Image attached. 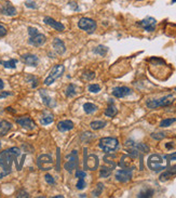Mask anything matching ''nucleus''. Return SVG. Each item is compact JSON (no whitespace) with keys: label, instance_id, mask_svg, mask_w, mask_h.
<instances>
[{"label":"nucleus","instance_id":"54","mask_svg":"<svg viewBox=\"0 0 176 198\" xmlns=\"http://www.w3.org/2000/svg\"><path fill=\"white\" fill-rule=\"evenodd\" d=\"M7 111H12V113H15V111H14V109H12V107H7Z\"/></svg>","mask_w":176,"mask_h":198},{"label":"nucleus","instance_id":"30","mask_svg":"<svg viewBox=\"0 0 176 198\" xmlns=\"http://www.w3.org/2000/svg\"><path fill=\"white\" fill-rule=\"evenodd\" d=\"M107 125L106 121H103V120H95V121H92L90 124L92 130H101V129L105 128Z\"/></svg>","mask_w":176,"mask_h":198},{"label":"nucleus","instance_id":"6","mask_svg":"<svg viewBox=\"0 0 176 198\" xmlns=\"http://www.w3.org/2000/svg\"><path fill=\"white\" fill-rule=\"evenodd\" d=\"M64 72H65V66L63 64L54 65V66L52 67V70H50L49 76L45 79V82H43V84H45V86H51L55 80L58 79L60 77L63 76Z\"/></svg>","mask_w":176,"mask_h":198},{"label":"nucleus","instance_id":"3","mask_svg":"<svg viewBox=\"0 0 176 198\" xmlns=\"http://www.w3.org/2000/svg\"><path fill=\"white\" fill-rule=\"evenodd\" d=\"M98 147L103 152H105V153L110 154L112 152H116L117 149L119 148V141H118V139L111 138V136L103 138V139L99 140Z\"/></svg>","mask_w":176,"mask_h":198},{"label":"nucleus","instance_id":"59","mask_svg":"<svg viewBox=\"0 0 176 198\" xmlns=\"http://www.w3.org/2000/svg\"><path fill=\"white\" fill-rule=\"evenodd\" d=\"M0 148H1V143H0Z\"/></svg>","mask_w":176,"mask_h":198},{"label":"nucleus","instance_id":"8","mask_svg":"<svg viewBox=\"0 0 176 198\" xmlns=\"http://www.w3.org/2000/svg\"><path fill=\"white\" fill-rule=\"evenodd\" d=\"M66 159L67 160L64 165V168L68 172H72L75 169H78V166H79V157H78L77 151H72L70 154H68L66 156Z\"/></svg>","mask_w":176,"mask_h":198},{"label":"nucleus","instance_id":"5","mask_svg":"<svg viewBox=\"0 0 176 198\" xmlns=\"http://www.w3.org/2000/svg\"><path fill=\"white\" fill-rule=\"evenodd\" d=\"M28 35H29L28 43L34 47H41L47 41V37L38 32V29L35 27H28Z\"/></svg>","mask_w":176,"mask_h":198},{"label":"nucleus","instance_id":"34","mask_svg":"<svg viewBox=\"0 0 176 198\" xmlns=\"http://www.w3.org/2000/svg\"><path fill=\"white\" fill-rule=\"evenodd\" d=\"M16 63H18V61L14 59H11L9 60V61H5V62H1V64L3 65V67L5 68H15L16 67Z\"/></svg>","mask_w":176,"mask_h":198},{"label":"nucleus","instance_id":"45","mask_svg":"<svg viewBox=\"0 0 176 198\" xmlns=\"http://www.w3.org/2000/svg\"><path fill=\"white\" fill-rule=\"evenodd\" d=\"M87 176V172L83 170H76V178L78 179H85Z\"/></svg>","mask_w":176,"mask_h":198},{"label":"nucleus","instance_id":"42","mask_svg":"<svg viewBox=\"0 0 176 198\" xmlns=\"http://www.w3.org/2000/svg\"><path fill=\"white\" fill-rule=\"evenodd\" d=\"M151 138L154 140L160 141V140L165 138V133H163V132H156V133H151Z\"/></svg>","mask_w":176,"mask_h":198},{"label":"nucleus","instance_id":"24","mask_svg":"<svg viewBox=\"0 0 176 198\" xmlns=\"http://www.w3.org/2000/svg\"><path fill=\"white\" fill-rule=\"evenodd\" d=\"M166 168H169L170 171L176 173V154H172L170 156H166Z\"/></svg>","mask_w":176,"mask_h":198},{"label":"nucleus","instance_id":"56","mask_svg":"<svg viewBox=\"0 0 176 198\" xmlns=\"http://www.w3.org/2000/svg\"><path fill=\"white\" fill-rule=\"evenodd\" d=\"M79 197H87V195H85V194H80Z\"/></svg>","mask_w":176,"mask_h":198},{"label":"nucleus","instance_id":"31","mask_svg":"<svg viewBox=\"0 0 176 198\" xmlns=\"http://www.w3.org/2000/svg\"><path fill=\"white\" fill-rule=\"evenodd\" d=\"M111 171H112V169L110 168V167L102 166L101 169H99V176H101V178H104V179L108 178V176L111 174Z\"/></svg>","mask_w":176,"mask_h":198},{"label":"nucleus","instance_id":"46","mask_svg":"<svg viewBox=\"0 0 176 198\" xmlns=\"http://www.w3.org/2000/svg\"><path fill=\"white\" fill-rule=\"evenodd\" d=\"M25 5L27 8H29V9H37L38 8L37 3L34 2V1H30V0L29 1H26V2H25Z\"/></svg>","mask_w":176,"mask_h":198},{"label":"nucleus","instance_id":"26","mask_svg":"<svg viewBox=\"0 0 176 198\" xmlns=\"http://www.w3.org/2000/svg\"><path fill=\"white\" fill-rule=\"evenodd\" d=\"M53 121H54V117H53V115L50 114V113H47V111H45V114H43V116H41V118H40V124L43 125V126H47V125H49V124H52Z\"/></svg>","mask_w":176,"mask_h":198},{"label":"nucleus","instance_id":"41","mask_svg":"<svg viewBox=\"0 0 176 198\" xmlns=\"http://www.w3.org/2000/svg\"><path fill=\"white\" fill-rule=\"evenodd\" d=\"M76 187L77 189H83V188L87 187V183H85V179H78V182L76 184Z\"/></svg>","mask_w":176,"mask_h":198},{"label":"nucleus","instance_id":"4","mask_svg":"<svg viewBox=\"0 0 176 198\" xmlns=\"http://www.w3.org/2000/svg\"><path fill=\"white\" fill-rule=\"evenodd\" d=\"M175 101V97L173 94H169L165 97H161V99H154V100H148L146 102V106L150 109H156L158 107H165L171 105L173 102Z\"/></svg>","mask_w":176,"mask_h":198},{"label":"nucleus","instance_id":"37","mask_svg":"<svg viewBox=\"0 0 176 198\" xmlns=\"http://www.w3.org/2000/svg\"><path fill=\"white\" fill-rule=\"evenodd\" d=\"M82 77H83L85 80H92L95 78V73L92 72V70H85L83 74H82Z\"/></svg>","mask_w":176,"mask_h":198},{"label":"nucleus","instance_id":"36","mask_svg":"<svg viewBox=\"0 0 176 198\" xmlns=\"http://www.w3.org/2000/svg\"><path fill=\"white\" fill-rule=\"evenodd\" d=\"M103 188H104L103 183H98L96 185V188L92 192V196H93V197H99V196H101V194H102V192H103Z\"/></svg>","mask_w":176,"mask_h":198},{"label":"nucleus","instance_id":"47","mask_svg":"<svg viewBox=\"0 0 176 198\" xmlns=\"http://www.w3.org/2000/svg\"><path fill=\"white\" fill-rule=\"evenodd\" d=\"M7 32H8L7 28H5V26H3V25L0 24V38L5 37V36L7 35Z\"/></svg>","mask_w":176,"mask_h":198},{"label":"nucleus","instance_id":"29","mask_svg":"<svg viewBox=\"0 0 176 198\" xmlns=\"http://www.w3.org/2000/svg\"><path fill=\"white\" fill-rule=\"evenodd\" d=\"M93 52H94L95 54L99 55V56H105V55L107 54V52H108V48H107L106 46L99 45V46H97L96 48L93 49Z\"/></svg>","mask_w":176,"mask_h":198},{"label":"nucleus","instance_id":"15","mask_svg":"<svg viewBox=\"0 0 176 198\" xmlns=\"http://www.w3.org/2000/svg\"><path fill=\"white\" fill-rule=\"evenodd\" d=\"M125 147L128 148H135L139 152V153H147L149 152V147L144 143H136V142L132 141V140H128L125 142Z\"/></svg>","mask_w":176,"mask_h":198},{"label":"nucleus","instance_id":"2","mask_svg":"<svg viewBox=\"0 0 176 198\" xmlns=\"http://www.w3.org/2000/svg\"><path fill=\"white\" fill-rule=\"evenodd\" d=\"M147 166L150 170L154 172H160L166 169V156H162L159 154H152L148 157Z\"/></svg>","mask_w":176,"mask_h":198},{"label":"nucleus","instance_id":"50","mask_svg":"<svg viewBox=\"0 0 176 198\" xmlns=\"http://www.w3.org/2000/svg\"><path fill=\"white\" fill-rule=\"evenodd\" d=\"M69 5H70V7H71L72 10H76V11L79 10V8H78V5H77V3H76V2H70V3H69Z\"/></svg>","mask_w":176,"mask_h":198},{"label":"nucleus","instance_id":"32","mask_svg":"<svg viewBox=\"0 0 176 198\" xmlns=\"http://www.w3.org/2000/svg\"><path fill=\"white\" fill-rule=\"evenodd\" d=\"M154 194V191L152 188H145L143 189L141 192H139L137 197L138 198H149V197H152Z\"/></svg>","mask_w":176,"mask_h":198},{"label":"nucleus","instance_id":"14","mask_svg":"<svg viewBox=\"0 0 176 198\" xmlns=\"http://www.w3.org/2000/svg\"><path fill=\"white\" fill-rule=\"evenodd\" d=\"M132 92H133L132 89H130L128 87H116L112 89L111 93L117 99H122V97H125L128 95H131Z\"/></svg>","mask_w":176,"mask_h":198},{"label":"nucleus","instance_id":"51","mask_svg":"<svg viewBox=\"0 0 176 198\" xmlns=\"http://www.w3.org/2000/svg\"><path fill=\"white\" fill-rule=\"evenodd\" d=\"M174 142H169V143H166L165 144V147L168 149H172L174 147V146H175V144H173Z\"/></svg>","mask_w":176,"mask_h":198},{"label":"nucleus","instance_id":"22","mask_svg":"<svg viewBox=\"0 0 176 198\" xmlns=\"http://www.w3.org/2000/svg\"><path fill=\"white\" fill-rule=\"evenodd\" d=\"M104 114H105V116L110 117V118H112V117H115L118 114V109L115 106V102L112 99H109V101H108V107L106 108Z\"/></svg>","mask_w":176,"mask_h":198},{"label":"nucleus","instance_id":"27","mask_svg":"<svg viewBox=\"0 0 176 198\" xmlns=\"http://www.w3.org/2000/svg\"><path fill=\"white\" fill-rule=\"evenodd\" d=\"M97 109H98V107H97L95 104H93V103L88 102V103H85V104H83V111H85V113L88 115L94 114Z\"/></svg>","mask_w":176,"mask_h":198},{"label":"nucleus","instance_id":"28","mask_svg":"<svg viewBox=\"0 0 176 198\" xmlns=\"http://www.w3.org/2000/svg\"><path fill=\"white\" fill-rule=\"evenodd\" d=\"M77 87L75 86L74 84H68V87L66 88V90H65V95H66L67 97H75L76 94H77Z\"/></svg>","mask_w":176,"mask_h":198},{"label":"nucleus","instance_id":"9","mask_svg":"<svg viewBox=\"0 0 176 198\" xmlns=\"http://www.w3.org/2000/svg\"><path fill=\"white\" fill-rule=\"evenodd\" d=\"M37 166L40 170H43V171L51 170V169L53 168L52 156H51V155H48V154H42V155L38 156Z\"/></svg>","mask_w":176,"mask_h":198},{"label":"nucleus","instance_id":"57","mask_svg":"<svg viewBox=\"0 0 176 198\" xmlns=\"http://www.w3.org/2000/svg\"><path fill=\"white\" fill-rule=\"evenodd\" d=\"M176 2V0H172V3H175Z\"/></svg>","mask_w":176,"mask_h":198},{"label":"nucleus","instance_id":"7","mask_svg":"<svg viewBox=\"0 0 176 198\" xmlns=\"http://www.w3.org/2000/svg\"><path fill=\"white\" fill-rule=\"evenodd\" d=\"M78 27L88 34H93L96 30L97 24L94 20L90 18H81L78 22Z\"/></svg>","mask_w":176,"mask_h":198},{"label":"nucleus","instance_id":"13","mask_svg":"<svg viewBox=\"0 0 176 198\" xmlns=\"http://www.w3.org/2000/svg\"><path fill=\"white\" fill-rule=\"evenodd\" d=\"M16 122L20 125L22 128L26 129V130H34L36 128V124L35 121L32 120V118L27 116H24V117H20V118L16 119Z\"/></svg>","mask_w":176,"mask_h":198},{"label":"nucleus","instance_id":"38","mask_svg":"<svg viewBox=\"0 0 176 198\" xmlns=\"http://www.w3.org/2000/svg\"><path fill=\"white\" fill-rule=\"evenodd\" d=\"M88 90H89L91 93H98V92L101 91V86H99V84H89Z\"/></svg>","mask_w":176,"mask_h":198},{"label":"nucleus","instance_id":"35","mask_svg":"<svg viewBox=\"0 0 176 198\" xmlns=\"http://www.w3.org/2000/svg\"><path fill=\"white\" fill-rule=\"evenodd\" d=\"M176 121V118H166L163 119L161 122H160V127L161 128H166V127H170L171 125H173Z\"/></svg>","mask_w":176,"mask_h":198},{"label":"nucleus","instance_id":"61","mask_svg":"<svg viewBox=\"0 0 176 198\" xmlns=\"http://www.w3.org/2000/svg\"><path fill=\"white\" fill-rule=\"evenodd\" d=\"M175 154H176V153H175Z\"/></svg>","mask_w":176,"mask_h":198},{"label":"nucleus","instance_id":"33","mask_svg":"<svg viewBox=\"0 0 176 198\" xmlns=\"http://www.w3.org/2000/svg\"><path fill=\"white\" fill-rule=\"evenodd\" d=\"M114 157H115V155H109V156L107 155V156L104 157L105 163H106V165H107L108 167H110V168H111L112 170H114V169L116 168V166H117V163L115 162L114 160H112V158H114Z\"/></svg>","mask_w":176,"mask_h":198},{"label":"nucleus","instance_id":"25","mask_svg":"<svg viewBox=\"0 0 176 198\" xmlns=\"http://www.w3.org/2000/svg\"><path fill=\"white\" fill-rule=\"evenodd\" d=\"M11 129H12L11 122H9L8 120H1L0 121V136H5V134L9 133Z\"/></svg>","mask_w":176,"mask_h":198},{"label":"nucleus","instance_id":"16","mask_svg":"<svg viewBox=\"0 0 176 198\" xmlns=\"http://www.w3.org/2000/svg\"><path fill=\"white\" fill-rule=\"evenodd\" d=\"M22 61L25 63L26 65L28 66H32V67H36L38 66L39 64V57L35 54H30V53H27V54H23L21 56Z\"/></svg>","mask_w":176,"mask_h":198},{"label":"nucleus","instance_id":"60","mask_svg":"<svg viewBox=\"0 0 176 198\" xmlns=\"http://www.w3.org/2000/svg\"><path fill=\"white\" fill-rule=\"evenodd\" d=\"M0 114H1V111H0Z\"/></svg>","mask_w":176,"mask_h":198},{"label":"nucleus","instance_id":"1","mask_svg":"<svg viewBox=\"0 0 176 198\" xmlns=\"http://www.w3.org/2000/svg\"><path fill=\"white\" fill-rule=\"evenodd\" d=\"M21 155L18 147H11L0 154V179L9 176L12 171V162Z\"/></svg>","mask_w":176,"mask_h":198},{"label":"nucleus","instance_id":"40","mask_svg":"<svg viewBox=\"0 0 176 198\" xmlns=\"http://www.w3.org/2000/svg\"><path fill=\"white\" fill-rule=\"evenodd\" d=\"M83 135H82V140H83V142H87V143H89L91 140L94 139V135H93V133H91V132H85V133H82Z\"/></svg>","mask_w":176,"mask_h":198},{"label":"nucleus","instance_id":"52","mask_svg":"<svg viewBox=\"0 0 176 198\" xmlns=\"http://www.w3.org/2000/svg\"><path fill=\"white\" fill-rule=\"evenodd\" d=\"M57 155H58V159H57V165H56V170H60V148H57Z\"/></svg>","mask_w":176,"mask_h":198},{"label":"nucleus","instance_id":"10","mask_svg":"<svg viewBox=\"0 0 176 198\" xmlns=\"http://www.w3.org/2000/svg\"><path fill=\"white\" fill-rule=\"evenodd\" d=\"M85 168L88 169L90 171H94L96 169H98L99 167V160H98V157L94 154H90L88 155L87 154V149H85Z\"/></svg>","mask_w":176,"mask_h":198},{"label":"nucleus","instance_id":"21","mask_svg":"<svg viewBox=\"0 0 176 198\" xmlns=\"http://www.w3.org/2000/svg\"><path fill=\"white\" fill-rule=\"evenodd\" d=\"M74 127H75L74 122H72L71 120H68V119H66V120H62V121H60L58 124H57V129H58L61 132L70 131V130L74 129Z\"/></svg>","mask_w":176,"mask_h":198},{"label":"nucleus","instance_id":"12","mask_svg":"<svg viewBox=\"0 0 176 198\" xmlns=\"http://www.w3.org/2000/svg\"><path fill=\"white\" fill-rule=\"evenodd\" d=\"M137 25H139V26H141L144 30H146V32H151L156 29L157 21H156V19L151 18V16H147L144 20L139 21V22L137 23Z\"/></svg>","mask_w":176,"mask_h":198},{"label":"nucleus","instance_id":"19","mask_svg":"<svg viewBox=\"0 0 176 198\" xmlns=\"http://www.w3.org/2000/svg\"><path fill=\"white\" fill-rule=\"evenodd\" d=\"M52 46H53L54 51L57 53V54L63 55L65 52H66L65 43L63 42L62 39H60V38H54V40H53V42H52Z\"/></svg>","mask_w":176,"mask_h":198},{"label":"nucleus","instance_id":"18","mask_svg":"<svg viewBox=\"0 0 176 198\" xmlns=\"http://www.w3.org/2000/svg\"><path fill=\"white\" fill-rule=\"evenodd\" d=\"M43 22L47 25H49V26H51L52 28H54L57 32H63V30L65 29V26L62 23L57 22V21H55L54 19H52V18H50V16H45V18L43 19Z\"/></svg>","mask_w":176,"mask_h":198},{"label":"nucleus","instance_id":"55","mask_svg":"<svg viewBox=\"0 0 176 198\" xmlns=\"http://www.w3.org/2000/svg\"><path fill=\"white\" fill-rule=\"evenodd\" d=\"M53 198H64V196H63V195H57V196H54Z\"/></svg>","mask_w":176,"mask_h":198},{"label":"nucleus","instance_id":"49","mask_svg":"<svg viewBox=\"0 0 176 198\" xmlns=\"http://www.w3.org/2000/svg\"><path fill=\"white\" fill-rule=\"evenodd\" d=\"M12 92H9V91H1L0 92V100L1 99H5V97H10V95H12Z\"/></svg>","mask_w":176,"mask_h":198},{"label":"nucleus","instance_id":"11","mask_svg":"<svg viewBox=\"0 0 176 198\" xmlns=\"http://www.w3.org/2000/svg\"><path fill=\"white\" fill-rule=\"evenodd\" d=\"M133 169L134 168H122L118 170L115 174L116 180L121 182V183H127V182L131 181L132 176H133Z\"/></svg>","mask_w":176,"mask_h":198},{"label":"nucleus","instance_id":"17","mask_svg":"<svg viewBox=\"0 0 176 198\" xmlns=\"http://www.w3.org/2000/svg\"><path fill=\"white\" fill-rule=\"evenodd\" d=\"M0 12H1V14L7 15V16H15L18 14L16 13V9L13 7L12 3L8 2V1H5V3H3L0 7Z\"/></svg>","mask_w":176,"mask_h":198},{"label":"nucleus","instance_id":"43","mask_svg":"<svg viewBox=\"0 0 176 198\" xmlns=\"http://www.w3.org/2000/svg\"><path fill=\"white\" fill-rule=\"evenodd\" d=\"M27 81L32 82V87L36 88L38 86V78H36L35 76H28L27 77Z\"/></svg>","mask_w":176,"mask_h":198},{"label":"nucleus","instance_id":"23","mask_svg":"<svg viewBox=\"0 0 176 198\" xmlns=\"http://www.w3.org/2000/svg\"><path fill=\"white\" fill-rule=\"evenodd\" d=\"M133 159L134 158L131 155H123L119 161V166L121 168H134V167H131L132 162H133Z\"/></svg>","mask_w":176,"mask_h":198},{"label":"nucleus","instance_id":"20","mask_svg":"<svg viewBox=\"0 0 176 198\" xmlns=\"http://www.w3.org/2000/svg\"><path fill=\"white\" fill-rule=\"evenodd\" d=\"M39 94H40V97H41V99H42L43 104H45V106H48V107H54V106H56V102H55L54 100L52 99V97H50L45 90H40Z\"/></svg>","mask_w":176,"mask_h":198},{"label":"nucleus","instance_id":"58","mask_svg":"<svg viewBox=\"0 0 176 198\" xmlns=\"http://www.w3.org/2000/svg\"><path fill=\"white\" fill-rule=\"evenodd\" d=\"M174 91H176V88H174Z\"/></svg>","mask_w":176,"mask_h":198},{"label":"nucleus","instance_id":"53","mask_svg":"<svg viewBox=\"0 0 176 198\" xmlns=\"http://www.w3.org/2000/svg\"><path fill=\"white\" fill-rule=\"evenodd\" d=\"M3 88H5V82L2 79H0V90H2Z\"/></svg>","mask_w":176,"mask_h":198},{"label":"nucleus","instance_id":"44","mask_svg":"<svg viewBox=\"0 0 176 198\" xmlns=\"http://www.w3.org/2000/svg\"><path fill=\"white\" fill-rule=\"evenodd\" d=\"M45 182H47L48 184H51V185H54L55 184V180H54V178H53L51 174H45Z\"/></svg>","mask_w":176,"mask_h":198},{"label":"nucleus","instance_id":"39","mask_svg":"<svg viewBox=\"0 0 176 198\" xmlns=\"http://www.w3.org/2000/svg\"><path fill=\"white\" fill-rule=\"evenodd\" d=\"M174 172H172V171H166V172H164V173H162L161 176H160V181H162V182H164V181H166V180H169L171 176H174Z\"/></svg>","mask_w":176,"mask_h":198},{"label":"nucleus","instance_id":"48","mask_svg":"<svg viewBox=\"0 0 176 198\" xmlns=\"http://www.w3.org/2000/svg\"><path fill=\"white\" fill-rule=\"evenodd\" d=\"M16 197H18V198H22V197L28 198V197H29V194H28L27 192H25V191H20L18 193V195H16Z\"/></svg>","mask_w":176,"mask_h":198}]
</instances>
